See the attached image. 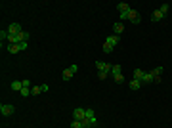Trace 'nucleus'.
I'll return each instance as SVG.
<instances>
[{
  "label": "nucleus",
  "instance_id": "1",
  "mask_svg": "<svg viewBox=\"0 0 172 128\" xmlns=\"http://www.w3.org/2000/svg\"><path fill=\"white\" fill-rule=\"evenodd\" d=\"M126 21H132V23H140L142 19H140V13L136 12L134 8H130L128 12H126Z\"/></svg>",
  "mask_w": 172,
  "mask_h": 128
},
{
  "label": "nucleus",
  "instance_id": "2",
  "mask_svg": "<svg viewBox=\"0 0 172 128\" xmlns=\"http://www.w3.org/2000/svg\"><path fill=\"white\" fill-rule=\"evenodd\" d=\"M77 71H79V65H75V63H73L71 67H67V69L63 71V75H61V76H63V80H69L71 76L77 73Z\"/></svg>",
  "mask_w": 172,
  "mask_h": 128
},
{
  "label": "nucleus",
  "instance_id": "3",
  "mask_svg": "<svg viewBox=\"0 0 172 128\" xmlns=\"http://www.w3.org/2000/svg\"><path fill=\"white\" fill-rule=\"evenodd\" d=\"M14 111H15V107H14V105H10V103H2V105H0V113H2L4 117L14 115Z\"/></svg>",
  "mask_w": 172,
  "mask_h": 128
},
{
  "label": "nucleus",
  "instance_id": "4",
  "mask_svg": "<svg viewBox=\"0 0 172 128\" xmlns=\"http://www.w3.org/2000/svg\"><path fill=\"white\" fill-rule=\"evenodd\" d=\"M86 119V109H75L73 111V121H84Z\"/></svg>",
  "mask_w": 172,
  "mask_h": 128
},
{
  "label": "nucleus",
  "instance_id": "5",
  "mask_svg": "<svg viewBox=\"0 0 172 128\" xmlns=\"http://www.w3.org/2000/svg\"><path fill=\"white\" fill-rule=\"evenodd\" d=\"M111 67H113V65L105 63V61H96V69H98V71H103V73H111Z\"/></svg>",
  "mask_w": 172,
  "mask_h": 128
},
{
  "label": "nucleus",
  "instance_id": "6",
  "mask_svg": "<svg viewBox=\"0 0 172 128\" xmlns=\"http://www.w3.org/2000/svg\"><path fill=\"white\" fill-rule=\"evenodd\" d=\"M19 33H21V25H19V23H10L8 34H19Z\"/></svg>",
  "mask_w": 172,
  "mask_h": 128
},
{
  "label": "nucleus",
  "instance_id": "7",
  "mask_svg": "<svg viewBox=\"0 0 172 128\" xmlns=\"http://www.w3.org/2000/svg\"><path fill=\"white\" fill-rule=\"evenodd\" d=\"M82 122V128H94L98 124V121L96 119H84V121H80Z\"/></svg>",
  "mask_w": 172,
  "mask_h": 128
},
{
  "label": "nucleus",
  "instance_id": "8",
  "mask_svg": "<svg viewBox=\"0 0 172 128\" xmlns=\"http://www.w3.org/2000/svg\"><path fill=\"white\" fill-rule=\"evenodd\" d=\"M128 86H130V90H140V86H142V80H138V79H132L128 82Z\"/></svg>",
  "mask_w": 172,
  "mask_h": 128
},
{
  "label": "nucleus",
  "instance_id": "9",
  "mask_svg": "<svg viewBox=\"0 0 172 128\" xmlns=\"http://www.w3.org/2000/svg\"><path fill=\"white\" fill-rule=\"evenodd\" d=\"M122 31H124V25H122L121 21H117V23H115V25H113V33H115V34H117V37H119V34H121V33H122Z\"/></svg>",
  "mask_w": 172,
  "mask_h": 128
},
{
  "label": "nucleus",
  "instance_id": "10",
  "mask_svg": "<svg viewBox=\"0 0 172 128\" xmlns=\"http://www.w3.org/2000/svg\"><path fill=\"white\" fill-rule=\"evenodd\" d=\"M10 88H12L14 92H21V90H23V80H21V82H19V80H15V82L10 84Z\"/></svg>",
  "mask_w": 172,
  "mask_h": 128
},
{
  "label": "nucleus",
  "instance_id": "11",
  "mask_svg": "<svg viewBox=\"0 0 172 128\" xmlns=\"http://www.w3.org/2000/svg\"><path fill=\"white\" fill-rule=\"evenodd\" d=\"M105 42H107V44H111L113 48H115V46L119 44V37H117V34H111V37H107V38H105Z\"/></svg>",
  "mask_w": 172,
  "mask_h": 128
},
{
  "label": "nucleus",
  "instance_id": "12",
  "mask_svg": "<svg viewBox=\"0 0 172 128\" xmlns=\"http://www.w3.org/2000/svg\"><path fill=\"white\" fill-rule=\"evenodd\" d=\"M153 80H155L153 73H145V75H143V79H142V84H149V82H153Z\"/></svg>",
  "mask_w": 172,
  "mask_h": 128
},
{
  "label": "nucleus",
  "instance_id": "13",
  "mask_svg": "<svg viewBox=\"0 0 172 128\" xmlns=\"http://www.w3.org/2000/svg\"><path fill=\"white\" fill-rule=\"evenodd\" d=\"M163 17H164V13L161 12V10H155V12H153V15H151V19H153V21H161Z\"/></svg>",
  "mask_w": 172,
  "mask_h": 128
},
{
  "label": "nucleus",
  "instance_id": "14",
  "mask_svg": "<svg viewBox=\"0 0 172 128\" xmlns=\"http://www.w3.org/2000/svg\"><path fill=\"white\" fill-rule=\"evenodd\" d=\"M111 75H113V76L122 75V67H121V65H113V67H111Z\"/></svg>",
  "mask_w": 172,
  "mask_h": 128
},
{
  "label": "nucleus",
  "instance_id": "15",
  "mask_svg": "<svg viewBox=\"0 0 172 128\" xmlns=\"http://www.w3.org/2000/svg\"><path fill=\"white\" fill-rule=\"evenodd\" d=\"M17 37H19V42H27V40H29V37H31V34L27 33V31H21V33H19V34H17Z\"/></svg>",
  "mask_w": 172,
  "mask_h": 128
},
{
  "label": "nucleus",
  "instance_id": "16",
  "mask_svg": "<svg viewBox=\"0 0 172 128\" xmlns=\"http://www.w3.org/2000/svg\"><path fill=\"white\" fill-rule=\"evenodd\" d=\"M117 8H119V12H128V10H130V6H128V4L126 2H121V4H117Z\"/></svg>",
  "mask_w": 172,
  "mask_h": 128
},
{
  "label": "nucleus",
  "instance_id": "17",
  "mask_svg": "<svg viewBox=\"0 0 172 128\" xmlns=\"http://www.w3.org/2000/svg\"><path fill=\"white\" fill-rule=\"evenodd\" d=\"M38 94H42V86H33L31 88V96H38Z\"/></svg>",
  "mask_w": 172,
  "mask_h": 128
},
{
  "label": "nucleus",
  "instance_id": "18",
  "mask_svg": "<svg viewBox=\"0 0 172 128\" xmlns=\"http://www.w3.org/2000/svg\"><path fill=\"white\" fill-rule=\"evenodd\" d=\"M143 75H145V73H143V71H142V69H134V79H138V80H142V79H143Z\"/></svg>",
  "mask_w": 172,
  "mask_h": 128
},
{
  "label": "nucleus",
  "instance_id": "19",
  "mask_svg": "<svg viewBox=\"0 0 172 128\" xmlns=\"http://www.w3.org/2000/svg\"><path fill=\"white\" fill-rule=\"evenodd\" d=\"M8 37H10V34H8V31H2V33H0V42H8Z\"/></svg>",
  "mask_w": 172,
  "mask_h": 128
},
{
  "label": "nucleus",
  "instance_id": "20",
  "mask_svg": "<svg viewBox=\"0 0 172 128\" xmlns=\"http://www.w3.org/2000/svg\"><path fill=\"white\" fill-rule=\"evenodd\" d=\"M103 52H105V54H111V52H113V46L107 44V42H103Z\"/></svg>",
  "mask_w": 172,
  "mask_h": 128
},
{
  "label": "nucleus",
  "instance_id": "21",
  "mask_svg": "<svg viewBox=\"0 0 172 128\" xmlns=\"http://www.w3.org/2000/svg\"><path fill=\"white\" fill-rule=\"evenodd\" d=\"M86 119H96V111H94V109H86Z\"/></svg>",
  "mask_w": 172,
  "mask_h": 128
},
{
  "label": "nucleus",
  "instance_id": "22",
  "mask_svg": "<svg viewBox=\"0 0 172 128\" xmlns=\"http://www.w3.org/2000/svg\"><path fill=\"white\" fill-rule=\"evenodd\" d=\"M151 73H153V76H161V73H163V67H155Z\"/></svg>",
  "mask_w": 172,
  "mask_h": 128
},
{
  "label": "nucleus",
  "instance_id": "23",
  "mask_svg": "<svg viewBox=\"0 0 172 128\" xmlns=\"http://www.w3.org/2000/svg\"><path fill=\"white\" fill-rule=\"evenodd\" d=\"M19 94H21L23 98H29V96H31V88H23L21 92H19Z\"/></svg>",
  "mask_w": 172,
  "mask_h": 128
},
{
  "label": "nucleus",
  "instance_id": "24",
  "mask_svg": "<svg viewBox=\"0 0 172 128\" xmlns=\"http://www.w3.org/2000/svg\"><path fill=\"white\" fill-rule=\"evenodd\" d=\"M71 128H82V122L80 121H73L71 122Z\"/></svg>",
  "mask_w": 172,
  "mask_h": 128
},
{
  "label": "nucleus",
  "instance_id": "25",
  "mask_svg": "<svg viewBox=\"0 0 172 128\" xmlns=\"http://www.w3.org/2000/svg\"><path fill=\"white\" fill-rule=\"evenodd\" d=\"M109 73H103V71H98V76H100V80H105Z\"/></svg>",
  "mask_w": 172,
  "mask_h": 128
},
{
  "label": "nucleus",
  "instance_id": "26",
  "mask_svg": "<svg viewBox=\"0 0 172 128\" xmlns=\"http://www.w3.org/2000/svg\"><path fill=\"white\" fill-rule=\"evenodd\" d=\"M113 79H115V82H119V84L124 82V76H122V75H117V76H113Z\"/></svg>",
  "mask_w": 172,
  "mask_h": 128
},
{
  "label": "nucleus",
  "instance_id": "27",
  "mask_svg": "<svg viewBox=\"0 0 172 128\" xmlns=\"http://www.w3.org/2000/svg\"><path fill=\"white\" fill-rule=\"evenodd\" d=\"M159 10H161V12H163V13L166 15V12H168V4H163V6H161Z\"/></svg>",
  "mask_w": 172,
  "mask_h": 128
},
{
  "label": "nucleus",
  "instance_id": "28",
  "mask_svg": "<svg viewBox=\"0 0 172 128\" xmlns=\"http://www.w3.org/2000/svg\"><path fill=\"white\" fill-rule=\"evenodd\" d=\"M40 86H42V92H48V90H50V86H48V84H40Z\"/></svg>",
  "mask_w": 172,
  "mask_h": 128
}]
</instances>
